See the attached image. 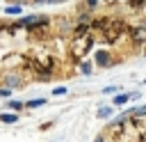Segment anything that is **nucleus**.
Segmentation results:
<instances>
[{"instance_id": "nucleus-1", "label": "nucleus", "mask_w": 146, "mask_h": 142, "mask_svg": "<svg viewBox=\"0 0 146 142\" xmlns=\"http://www.w3.org/2000/svg\"><path fill=\"white\" fill-rule=\"evenodd\" d=\"M103 142H146V115L123 110L105 131Z\"/></svg>"}, {"instance_id": "nucleus-2", "label": "nucleus", "mask_w": 146, "mask_h": 142, "mask_svg": "<svg viewBox=\"0 0 146 142\" xmlns=\"http://www.w3.org/2000/svg\"><path fill=\"white\" fill-rule=\"evenodd\" d=\"M125 34H130V25H128L123 18H112V23H110L105 30L98 32L100 44H105V46H114V44H119Z\"/></svg>"}, {"instance_id": "nucleus-3", "label": "nucleus", "mask_w": 146, "mask_h": 142, "mask_svg": "<svg viewBox=\"0 0 146 142\" xmlns=\"http://www.w3.org/2000/svg\"><path fill=\"white\" fill-rule=\"evenodd\" d=\"M91 46H94V37L91 34H75L73 41H71V46H68V53H71V57L75 62H80L91 50Z\"/></svg>"}, {"instance_id": "nucleus-4", "label": "nucleus", "mask_w": 146, "mask_h": 142, "mask_svg": "<svg viewBox=\"0 0 146 142\" xmlns=\"http://www.w3.org/2000/svg\"><path fill=\"white\" fill-rule=\"evenodd\" d=\"M130 39L135 46H144L146 44V21L137 23V25H130Z\"/></svg>"}, {"instance_id": "nucleus-5", "label": "nucleus", "mask_w": 146, "mask_h": 142, "mask_svg": "<svg viewBox=\"0 0 146 142\" xmlns=\"http://www.w3.org/2000/svg\"><path fill=\"white\" fill-rule=\"evenodd\" d=\"M94 62H96V66L105 69V66H112V64H114V57H112L110 50H98V53L94 55Z\"/></svg>"}, {"instance_id": "nucleus-6", "label": "nucleus", "mask_w": 146, "mask_h": 142, "mask_svg": "<svg viewBox=\"0 0 146 142\" xmlns=\"http://www.w3.org/2000/svg\"><path fill=\"white\" fill-rule=\"evenodd\" d=\"M0 121H2V124H16V121H18V115H16V112H2V115H0Z\"/></svg>"}, {"instance_id": "nucleus-7", "label": "nucleus", "mask_w": 146, "mask_h": 142, "mask_svg": "<svg viewBox=\"0 0 146 142\" xmlns=\"http://www.w3.org/2000/svg\"><path fill=\"white\" fill-rule=\"evenodd\" d=\"M128 101H130V94H119L116 92V96L112 98V105H125Z\"/></svg>"}, {"instance_id": "nucleus-8", "label": "nucleus", "mask_w": 146, "mask_h": 142, "mask_svg": "<svg viewBox=\"0 0 146 142\" xmlns=\"http://www.w3.org/2000/svg\"><path fill=\"white\" fill-rule=\"evenodd\" d=\"M128 7H130L132 11H141V9L146 7V0H128Z\"/></svg>"}, {"instance_id": "nucleus-9", "label": "nucleus", "mask_w": 146, "mask_h": 142, "mask_svg": "<svg viewBox=\"0 0 146 142\" xmlns=\"http://www.w3.org/2000/svg\"><path fill=\"white\" fill-rule=\"evenodd\" d=\"M21 11H23L21 5H9V7H5V14H9V16H18Z\"/></svg>"}, {"instance_id": "nucleus-10", "label": "nucleus", "mask_w": 146, "mask_h": 142, "mask_svg": "<svg viewBox=\"0 0 146 142\" xmlns=\"http://www.w3.org/2000/svg\"><path fill=\"white\" fill-rule=\"evenodd\" d=\"M7 108H9V110H14V112H21V110L25 108V103H21V101H14V98H11V101H7Z\"/></svg>"}, {"instance_id": "nucleus-11", "label": "nucleus", "mask_w": 146, "mask_h": 142, "mask_svg": "<svg viewBox=\"0 0 146 142\" xmlns=\"http://www.w3.org/2000/svg\"><path fill=\"white\" fill-rule=\"evenodd\" d=\"M110 115H112V105H100V108H98V117H100V119H107Z\"/></svg>"}, {"instance_id": "nucleus-12", "label": "nucleus", "mask_w": 146, "mask_h": 142, "mask_svg": "<svg viewBox=\"0 0 146 142\" xmlns=\"http://www.w3.org/2000/svg\"><path fill=\"white\" fill-rule=\"evenodd\" d=\"M5 82H7V87L11 89V87H16V85H21V78H18V76H7V80H5Z\"/></svg>"}, {"instance_id": "nucleus-13", "label": "nucleus", "mask_w": 146, "mask_h": 142, "mask_svg": "<svg viewBox=\"0 0 146 142\" xmlns=\"http://www.w3.org/2000/svg\"><path fill=\"white\" fill-rule=\"evenodd\" d=\"M43 103H46V98H32V101H27V103H25V108H30V110H32V108H39V105H43Z\"/></svg>"}, {"instance_id": "nucleus-14", "label": "nucleus", "mask_w": 146, "mask_h": 142, "mask_svg": "<svg viewBox=\"0 0 146 142\" xmlns=\"http://www.w3.org/2000/svg\"><path fill=\"white\" fill-rule=\"evenodd\" d=\"M80 71H82L84 76H89V73L94 71V66H91V62H82V64H80Z\"/></svg>"}, {"instance_id": "nucleus-15", "label": "nucleus", "mask_w": 146, "mask_h": 142, "mask_svg": "<svg viewBox=\"0 0 146 142\" xmlns=\"http://www.w3.org/2000/svg\"><path fill=\"white\" fill-rule=\"evenodd\" d=\"M98 2H103V0H84L87 9H96V7H98Z\"/></svg>"}, {"instance_id": "nucleus-16", "label": "nucleus", "mask_w": 146, "mask_h": 142, "mask_svg": "<svg viewBox=\"0 0 146 142\" xmlns=\"http://www.w3.org/2000/svg\"><path fill=\"white\" fill-rule=\"evenodd\" d=\"M9 94H11V89H9V87H0V98H7Z\"/></svg>"}, {"instance_id": "nucleus-17", "label": "nucleus", "mask_w": 146, "mask_h": 142, "mask_svg": "<svg viewBox=\"0 0 146 142\" xmlns=\"http://www.w3.org/2000/svg\"><path fill=\"white\" fill-rule=\"evenodd\" d=\"M52 94H55V96H62V94H66V87H55Z\"/></svg>"}, {"instance_id": "nucleus-18", "label": "nucleus", "mask_w": 146, "mask_h": 142, "mask_svg": "<svg viewBox=\"0 0 146 142\" xmlns=\"http://www.w3.org/2000/svg\"><path fill=\"white\" fill-rule=\"evenodd\" d=\"M112 92H119V89H116L114 85H110V87H105V89H103V94H112Z\"/></svg>"}, {"instance_id": "nucleus-19", "label": "nucleus", "mask_w": 146, "mask_h": 142, "mask_svg": "<svg viewBox=\"0 0 146 142\" xmlns=\"http://www.w3.org/2000/svg\"><path fill=\"white\" fill-rule=\"evenodd\" d=\"M16 2H18V5H25L27 0H14V5H16Z\"/></svg>"}, {"instance_id": "nucleus-20", "label": "nucleus", "mask_w": 146, "mask_h": 142, "mask_svg": "<svg viewBox=\"0 0 146 142\" xmlns=\"http://www.w3.org/2000/svg\"><path fill=\"white\" fill-rule=\"evenodd\" d=\"M144 85H146V78H144Z\"/></svg>"}, {"instance_id": "nucleus-21", "label": "nucleus", "mask_w": 146, "mask_h": 142, "mask_svg": "<svg viewBox=\"0 0 146 142\" xmlns=\"http://www.w3.org/2000/svg\"><path fill=\"white\" fill-rule=\"evenodd\" d=\"M114 2H119V0H114Z\"/></svg>"}]
</instances>
